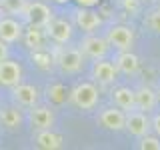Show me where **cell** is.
<instances>
[{
  "label": "cell",
  "mask_w": 160,
  "mask_h": 150,
  "mask_svg": "<svg viewBox=\"0 0 160 150\" xmlns=\"http://www.w3.org/2000/svg\"><path fill=\"white\" fill-rule=\"evenodd\" d=\"M108 44L110 46H114L116 50H130V46H132L134 42V30L130 26H124V24H118V26H112L108 30Z\"/></svg>",
  "instance_id": "7a4b0ae2"
},
{
  "label": "cell",
  "mask_w": 160,
  "mask_h": 150,
  "mask_svg": "<svg viewBox=\"0 0 160 150\" xmlns=\"http://www.w3.org/2000/svg\"><path fill=\"white\" fill-rule=\"evenodd\" d=\"M0 4L8 14H24L28 6L26 0H0Z\"/></svg>",
  "instance_id": "ffe728a7"
},
{
  "label": "cell",
  "mask_w": 160,
  "mask_h": 150,
  "mask_svg": "<svg viewBox=\"0 0 160 150\" xmlns=\"http://www.w3.org/2000/svg\"><path fill=\"white\" fill-rule=\"evenodd\" d=\"M158 102V92H154L152 88L142 86L136 90V108L142 110V112H148V110H154Z\"/></svg>",
  "instance_id": "e0dca14e"
},
{
  "label": "cell",
  "mask_w": 160,
  "mask_h": 150,
  "mask_svg": "<svg viewBox=\"0 0 160 150\" xmlns=\"http://www.w3.org/2000/svg\"><path fill=\"white\" fill-rule=\"evenodd\" d=\"M114 104L120 106L122 110H134L136 108V92L130 88H116L112 92Z\"/></svg>",
  "instance_id": "ac0fdd59"
},
{
  "label": "cell",
  "mask_w": 160,
  "mask_h": 150,
  "mask_svg": "<svg viewBox=\"0 0 160 150\" xmlns=\"http://www.w3.org/2000/svg\"><path fill=\"white\" fill-rule=\"evenodd\" d=\"M0 10H4V8H2V4H0Z\"/></svg>",
  "instance_id": "f546056e"
},
{
  "label": "cell",
  "mask_w": 160,
  "mask_h": 150,
  "mask_svg": "<svg viewBox=\"0 0 160 150\" xmlns=\"http://www.w3.org/2000/svg\"><path fill=\"white\" fill-rule=\"evenodd\" d=\"M116 66H114L112 62H108V60H96L92 66V76L98 80L100 84H110L116 80Z\"/></svg>",
  "instance_id": "8fae6325"
},
{
  "label": "cell",
  "mask_w": 160,
  "mask_h": 150,
  "mask_svg": "<svg viewBox=\"0 0 160 150\" xmlns=\"http://www.w3.org/2000/svg\"><path fill=\"white\" fill-rule=\"evenodd\" d=\"M108 40L106 38H100V36H86L80 42V48H82V52L86 54V56L94 58V60H100L106 56L108 52Z\"/></svg>",
  "instance_id": "52a82bcc"
},
{
  "label": "cell",
  "mask_w": 160,
  "mask_h": 150,
  "mask_svg": "<svg viewBox=\"0 0 160 150\" xmlns=\"http://www.w3.org/2000/svg\"><path fill=\"white\" fill-rule=\"evenodd\" d=\"M26 46H30L32 50H40V48H42V36H40V30L36 26H32V30H28Z\"/></svg>",
  "instance_id": "7402d4cb"
},
{
  "label": "cell",
  "mask_w": 160,
  "mask_h": 150,
  "mask_svg": "<svg viewBox=\"0 0 160 150\" xmlns=\"http://www.w3.org/2000/svg\"><path fill=\"white\" fill-rule=\"evenodd\" d=\"M158 100H160V90H158Z\"/></svg>",
  "instance_id": "f1b7e54d"
},
{
  "label": "cell",
  "mask_w": 160,
  "mask_h": 150,
  "mask_svg": "<svg viewBox=\"0 0 160 150\" xmlns=\"http://www.w3.org/2000/svg\"><path fill=\"white\" fill-rule=\"evenodd\" d=\"M46 94H48V100L54 102V104H62L64 100H66V88H64L62 84H50Z\"/></svg>",
  "instance_id": "44dd1931"
},
{
  "label": "cell",
  "mask_w": 160,
  "mask_h": 150,
  "mask_svg": "<svg viewBox=\"0 0 160 150\" xmlns=\"http://www.w3.org/2000/svg\"><path fill=\"white\" fill-rule=\"evenodd\" d=\"M20 80H22V68H20V64L12 62L8 58L2 60L0 62V84L14 88L16 84H20Z\"/></svg>",
  "instance_id": "8992f818"
},
{
  "label": "cell",
  "mask_w": 160,
  "mask_h": 150,
  "mask_svg": "<svg viewBox=\"0 0 160 150\" xmlns=\"http://www.w3.org/2000/svg\"><path fill=\"white\" fill-rule=\"evenodd\" d=\"M152 128V122L148 120V116L142 112V110H130V112L126 114V130L132 136L136 138H142L148 134V130Z\"/></svg>",
  "instance_id": "3957f363"
},
{
  "label": "cell",
  "mask_w": 160,
  "mask_h": 150,
  "mask_svg": "<svg viewBox=\"0 0 160 150\" xmlns=\"http://www.w3.org/2000/svg\"><path fill=\"white\" fill-rule=\"evenodd\" d=\"M70 102L80 110H92L98 102V88L92 82H80L70 92Z\"/></svg>",
  "instance_id": "6da1fadb"
},
{
  "label": "cell",
  "mask_w": 160,
  "mask_h": 150,
  "mask_svg": "<svg viewBox=\"0 0 160 150\" xmlns=\"http://www.w3.org/2000/svg\"><path fill=\"white\" fill-rule=\"evenodd\" d=\"M76 24L78 28H82L84 32H94L100 24H102V20L96 12H92V10H86V6L80 8L76 12Z\"/></svg>",
  "instance_id": "5bb4252c"
},
{
  "label": "cell",
  "mask_w": 160,
  "mask_h": 150,
  "mask_svg": "<svg viewBox=\"0 0 160 150\" xmlns=\"http://www.w3.org/2000/svg\"><path fill=\"white\" fill-rule=\"evenodd\" d=\"M54 2H60V4H64V2H70V0H54Z\"/></svg>",
  "instance_id": "83f0119b"
},
{
  "label": "cell",
  "mask_w": 160,
  "mask_h": 150,
  "mask_svg": "<svg viewBox=\"0 0 160 150\" xmlns=\"http://www.w3.org/2000/svg\"><path fill=\"white\" fill-rule=\"evenodd\" d=\"M14 100H16L18 104H22V106H36L38 102V90L34 86H30V84H16L14 86Z\"/></svg>",
  "instance_id": "4fadbf2b"
},
{
  "label": "cell",
  "mask_w": 160,
  "mask_h": 150,
  "mask_svg": "<svg viewBox=\"0 0 160 150\" xmlns=\"http://www.w3.org/2000/svg\"><path fill=\"white\" fill-rule=\"evenodd\" d=\"M24 18L28 20L30 26L42 28V26H46L50 20H52V12H50V8L44 2H28L26 12H24Z\"/></svg>",
  "instance_id": "277c9868"
},
{
  "label": "cell",
  "mask_w": 160,
  "mask_h": 150,
  "mask_svg": "<svg viewBox=\"0 0 160 150\" xmlns=\"http://www.w3.org/2000/svg\"><path fill=\"white\" fill-rule=\"evenodd\" d=\"M0 124L8 130H14L22 124V114L18 108H2L0 110Z\"/></svg>",
  "instance_id": "d6986e66"
},
{
  "label": "cell",
  "mask_w": 160,
  "mask_h": 150,
  "mask_svg": "<svg viewBox=\"0 0 160 150\" xmlns=\"http://www.w3.org/2000/svg\"><path fill=\"white\" fill-rule=\"evenodd\" d=\"M22 36V24L14 18H0V38L6 44H12Z\"/></svg>",
  "instance_id": "7c38bea8"
},
{
  "label": "cell",
  "mask_w": 160,
  "mask_h": 150,
  "mask_svg": "<svg viewBox=\"0 0 160 150\" xmlns=\"http://www.w3.org/2000/svg\"><path fill=\"white\" fill-rule=\"evenodd\" d=\"M144 26L150 28L152 32L160 34V10H152V12L146 14V18H144Z\"/></svg>",
  "instance_id": "603a6c76"
},
{
  "label": "cell",
  "mask_w": 160,
  "mask_h": 150,
  "mask_svg": "<svg viewBox=\"0 0 160 150\" xmlns=\"http://www.w3.org/2000/svg\"><path fill=\"white\" fill-rule=\"evenodd\" d=\"M46 30H48V36L56 44H66L70 40V36H72V26H70V22L64 20V18L50 20L46 24Z\"/></svg>",
  "instance_id": "ba28073f"
},
{
  "label": "cell",
  "mask_w": 160,
  "mask_h": 150,
  "mask_svg": "<svg viewBox=\"0 0 160 150\" xmlns=\"http://www.w3.org/2000/svg\"><path fill=\"white\" fill-rule=\"evenodd\" d=\"M116 68L120 70L122 74H136L138 68H140V60L136 54H132L130 50H122L116 58Z\"/></svg>",
  "instance_id": "2e32d148"
},
{
  "label": "cell",
  "mask_w": 160,
  "mask_h": 150,
  "mask_svg": "<svg viewBox=\"0 0 160 150\" xmlns=\"http://www.w3.org/2000/svg\"><path fill=\"white\" fill-rule=\"evenodd\" d=\"M140 150H160V136H142L140 138V144H138Z\"/></svg>",
  "instance_id": "cb8c5ba5"
},
{
  "label": "cell",
  "mask_w": 160,
  "mask_h": 150,
  "mask_svg": "<svg viewBox=\"0 0 160 150\" xmlns=\"http://www.w3.org/2000/svg\"><path fill=\"white\" fill-rule=\"evenodd\" d=\"M28 120L36 130H44V128H52L54 124V114L52 110L46 106H32L28 114Z\"/></svg>",
  "instance_id": "30bf717a"
},
{
  "label": "cell",
  "mask_w": 160,
  "mask_h": 150,
  "mask_svg": "<svg viewBox=\"0 0 160 150\" xmlns=\"http://www.w3.org/2000/svg\"><path fill=\"white\" fill-rule=\"evenodd\" d=\"M6 58H8V46H6V42L0 38V62L6 60Z\"/></svg>",
  "instance_id": "d4e9b609"
},
{
  "label": "cell",
  "mask_w": 160,
  "mask_h": 150,
  "mask_svg": "<svg viewBox=\"0 0 160 150\" xmlns=\"http://www.w3.org/2000/svg\"><path fill=\"white\" fill-rule=\"evenodd\" d=\"M34 142H36V146L42 148V150H56V148L62 146V136L56 134V132H52L50 128H44V130H40L36 134Z\"/></svg>",
  "instance_id": "9a60e30c"
},
{
  "label": "cell",
  "mask_w": 160,
  "mask_h": 150,
  "mask_svg": "<svg viewBox=\"0 0 160 150\" xmlns=\"http://www.w3.org/2000/svg\"><path fill=\"white\" fill-rule=\"evenodd\" d=\"M58 66L64 70V72H78L82 68V52L76 48H66V50H60L58 54Z\"/></svg>",
  "instance_id": "9c48e42d"
},
{
  "label": "cell",
  "mask_w": 160,
  "mask_h": 150,
  "mask_svg": "<svg viewBox=\"0 0 160 150\" xmlns=\"http://www.w3.org/2000/svg\"><path fill=\"white\" fill-rule=\"evenodd\" d=\"M78 4H80V6L90 8V6H94V4H98V0H78Z\"/></svg>",
  "instance_id": "4316f807"
},
{
  "label": "cell",
  "mask_w": 160,
  "mask_h": 150,
  "mask_svg": "<svg viewBox=\"0 0 160 150\" xmlns=\"http://www.w3.org/2000/svg\"><path fill=\"white\" fill-rule=\"evenodd\" d=\"M152 130L160 136V114H156V116L152 118Z\"/></svg>",
  "instance_id": "484cf974"
},
{
  "label": "cell",
  "mask_w": 160,
  "mask_h": 150,
  "mask_svg": "<svg viewBox=\"0 0 160 150\" xmlns=\"http://www.w3.org/2000/svg\"><path fill=\"white\" fill-rule=\"evenodd\" d=\"M98 122H100V126H104L106 130L118 132V130L126 128V114H124V110L120 106L118 108H104L98 116Z\"/></svg>",
  "instance_id": "5b68a950"
}]
</instances>
